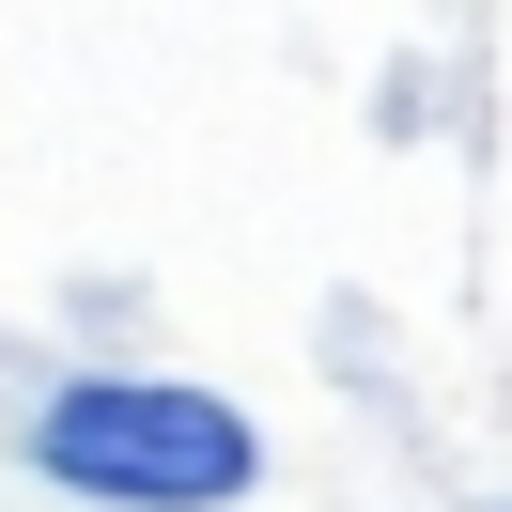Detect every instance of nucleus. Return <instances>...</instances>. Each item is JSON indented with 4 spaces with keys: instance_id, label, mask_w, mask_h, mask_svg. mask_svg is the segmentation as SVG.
<instances>
[{
    "instance_id": "1",
    "label": "nucleus",
    "mask_w": 512,
    "mask_h": 512,
    "mask_svg": "<svg viewBox=\"0 0 512 512\" xmlns=\"http://www.w3.org/2000/svg\"><path fill=\"white\" fill-rule=\"evenodd\" d=\"M32 466L94 512H233L264 481L249 404L218 388H171V373H94V388H47L32 404Z\"/></svg>"
},
{
    "instance_id": "2",
    "label": "nucleus",
    "mask_w": 512,
    "mask_h": 512,
    "mask_svg": "<svg viewBox=\"0 0 512 512\" xmlns=\"http://www.w3.org/2000/svg\"><path fill=\"white\" fill-rule=\"evenodd\" d=\"M497 512H512V497H497Z\"/></svg>"
}]
</instances>
